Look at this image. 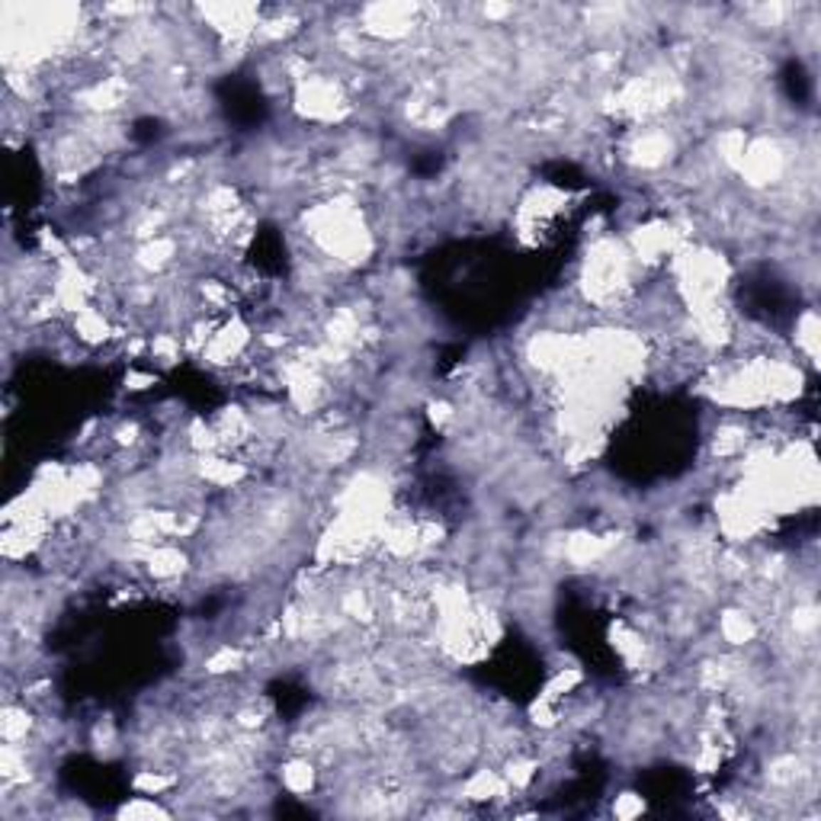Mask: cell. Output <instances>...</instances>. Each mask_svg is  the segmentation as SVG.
Segmentation results:
<instances>
[{"label":"cell","instance_id":"obj_1","mask_svg":"<svg viewBox=\"0 0 821 821\" xmlns=\"http://www.w3.org/2000/svg\"><path fill=\"white\" fill-rule=\"evenodd\" d=\"M315 780H318V770L308 757H292V760H286L283 786L289 789L292 795H308L311 789H315Z\"/></svg>","mask_w":821,"mask_h":821},{"label":"cell","instance_id":"obj_3","mask_svg":"<svg viewBox=\"0 0 821 821\" xmlns=\"http://www.w3.org/2000/svg\"><path fill=\"white\" fill-rule=\"evenodd\" d=\"M119 815H122V818H135V815H148V818H151V815H170V812H167V808H161V805H155V802H145V799H138V802H132V805H125V808H122V812H119Z\"/></svg>","mask_w":821,"mask_h":821},{"label":"cell","instance_id":"obj_2","mask_svg":"<svg viewBox=\"0 0 821 821\" xmlns=\"http://www.w3.org/2000/svg\"><path fill=\"white\" fill-rule=\"evenodd\" d=\"M642 812H645V802H642L635 793H622L619 799L613 802V815H616V818H632V815H642Z\"/></svg>","mask_w":821,"mask_h":821}]
</instances>
